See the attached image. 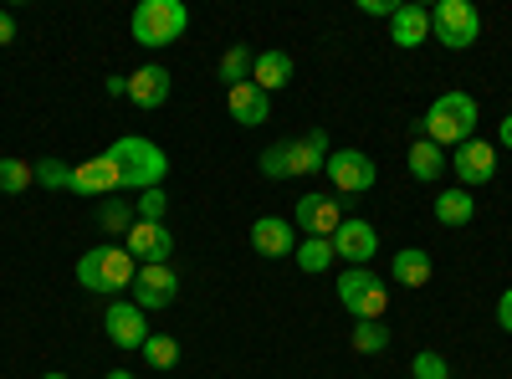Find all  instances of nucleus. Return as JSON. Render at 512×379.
I'll return each instance as SVG.
<instances>
[{"instance_id":"5701e85b","label":"nucleus","mask_w":512,"mask_h":379,"mask_svg":"<svg viewBox=\"0 0 512 379\" xmlns=\"http://www.w3.org/2000/svg\"><path fill=\"white\" fill-rule=\"evenodd\" d=\"M472 216H477V200H472V190H441L436 195V221L441 226H472Z\"/></svg>"},{"instance_id":"7c9ffc66","label":"nucleus","mask_w":512,"mask_h":379,"mask_svg":"<svg viewBox=\"0 0 512 379\" xmlns=\"http://www.w3.org/2000/svg\"><path fill=\"white\" fill-rule=\"evenodd\" d=\"M410 379H451V369H446V359L436 349H420L410 359Z\"/></svg>"},{"instance_id":"f3484780","label":"nucleus","mask_w":512,"mask_h":379,"mask_svg":"<svg viewBox=\"0 0 512 379\" xmlns=\"http://www.w3.org/2000/svg\"><path fill=\"white\" fill-rule=\"evenodd\" d=\"M287 149V180L292 175H318L323 170V164H328V134L323 129H308V134H297V139H287L282 144Z\"/></svg>"},{"instance_id":"393cba45","label":"nucleus","mask_w":512,"mask_h":379,"mask_svg":"<svg viewBox=\"0 0 512 379\" xmlns=\"http://www.w3.org/2000/svg\"><path fill=\"white\" fill-rule=\"evenodd\" d=\"M149 369H175L180 364V339H169V333H149V344L139 349Z\"/></svg>"},{"instance_id":"f03ea898","label":"nucleus","mask_w":512,"mask_h":379,"mask_svg":"<svg viewBox=\"0 0 512 379\" xmlns=\"http://www.w3.org/2000/svg\"><path fill=\"white\" fill-rule=\"evenodd\" d=\"M477 118H482V108H477V98L472 93H461V88H451V93H441L431 108H425V139L431 144H451V149H461L466 139H477Z\"/></svg>"},{"instance_id":"4c0bfd02","label":"nucleus","mask_w":512,"mask_h":379,"mask_svg":"<svg viewBox=\"0 0 512 379\" xmlns=\"http://www.w3.org/2000/svg\"><path fill=\"white\" fill-rule=\"evenodd\" d=\"M103 379H134V369H113V374H103Z\"/></svg>"},{"instance_id":"f257e3e1","label":"nucleus","mask_w":512,"mask_h":379,"mask_svg":"<svg viewBox=\"0 0 512 379\" xmlns=\"http://www.w3.org/2000/svg\"><path fill=\"white\" fill-rule=\"evenodd\" d=\"M108 159L118 164L123 190H134V195H144V190H164L169 154H164L154 139H144V134H123V139L108 144Z\"/></svg>"},{"instance_id":"412c9836","label":"nucleus","mask_w":512,"mask_h":379,"mask_svg":"<svg viewBox=\"0 0 512 379\" xmlns=\"http://www.w3.org/2000/svg\"><path fill=\"white\" fill-rule=\"evenodd\" d=\"M390 272H395L400 287H425L431 272H436V262H431V251H425V246H405V251H395Z\"/></svg>"},{"instance_id":"dca6fc26","label":"nucleus","mask_w":512,"mask_h":379,"mask_svg":"<svg viewBox=\"0 0 512 379\" xmlns=\"http://www.w3.org/2000/svg\"><path fill=\"white\" fill-rule=\"evenodd\" d=\"M251 246H256V257H267V262L292 257L297 251V226L282 221V216H256L251 221Z\"/></svg>"},{"instance_id":"2f4dec72","label":"nucleus","mask_w":512,"mask_h":379,"mask_svg":"<svg viewBox=\"0 0 512 379\" xmlns=\"http://www.w3.org/2000/svg\"><path fill=\"white\" fill-rule=\"evenodd\" d=\"M98 226L128 236V226H134V205H103V210H98Z\"/></svg>"},{"instance_id":"c756f323","label":"nucleus","mask_w":512,"mask_h":379,"mask_svg":"<svg viewBox=\"0 0 512 379\" xmlns=\"http://www.w3.org/2000/svg\"><path fill=\"white\" fill-rule=\"evenodd\" d=\"M164 216H169V195H164V190L134 195V221H164Z\"/></svg>"},{"instance_id":"aec40b11","label":"nucleus","mask_w":512,"mask_h":379,"mask_svg":"<svg viewBox=\"0 0 512 379\" xmlns=\"http://www.w3.org/2000/svg\"><path fill=\"white\" fill-rule=\"evenodd\" d=\"M292 72H297V67H292V57L272 47V52H256V67H251V82H256V88H262V93L272 98V93H282V88H287V82H292Z\"/></svg>"},{"instance_id":"9d476101","label":"nucleus","mask_w":512,"mask_h":379,"mask_svg":"<svg viewBox=\"0 0 512 379\" xmlns=\"http://www.w3.org/2000/svg\"><path fill=\"white\" fill-rule=\"evenodd\" d=\"M451 170L461 180V190H477V185H492L497 175V149L487 139H466L456 154H451Z\"/></svg>"},{"instance_id":"0eeeda50","label":"nucleus","mask_w":512,"mask_h":379,"mask_svg":"<svg viewBox=\"0 0 512 379\" xmlns=\"http://www.w3.org/2000/svg\"><path fill=\"white\" fill-rule=\"evenodd\" d=\"M123 251L139 267H169L175 262V231H169L164 221H134L128 236H123Z\"/></svg>"},{"instance_id":"bb28decb","label":"nucleus","mask_w":512,"mask_h":379,"mask_svg":"<svg viewBox=\"0 0 512 379\" xmlns=\"http://www.w3.org/2000/svg\"><path fill=\"white\" fill-rule=\"evenodd\" d=\"M251 67H256V52H251V47H231V52L221 57V82L241 88V82H251Z\"/></svg>"},{"instance_id":"ddd939ff","label":"nucleus","mask_w":512,"mask_h":379,"mask_svg":"<svg viewBox=\"0 0 512 379\" xmlns=\"http://www.w3.org/2000/svg\"><path fill=\"white\" fill-rule=\"evenodd\" d=\"M344 226V200L338 195H303L297 200V231L333 241V231Z\"/></svg>"},{"instance_id":"6e6552de","label":"nucleus","mask_w":512,"mask_h":379,"mask_svg":"<svg viewBox=\"0 0 512 379\" xmlns=\"http://www.w3.org/2000/svg\"><path fill=\"white\" fill-rule=\"evenodd\" d=\"M323 175L333 180L338 195H364V190H374V180H379V164H374L364 149H333L328 164H323Z\"/></svg>"},{"instance_id":"cd10ccee","label":"nucleus","mask_w":512,"mask_h":379,"mask_svg":"<svg viewBox=\"0 0 512 379\" xmlns=\"http://www.w3.org/2000/svg\"><path fill=\"white\" fill-rule=\"evenodd\" d=\"M31 170H36V185H47V190H72V164H67V159H36Z\"/></svg>"},{"instance_id":"4be33fe9","label":"nucleus","mask_w":512,"mask_h":379,"mask_svg":"<svg viewBox=\"0 0 512 379\" xmlns=\"http://www.w3.org/2000/svg\"><path fill=\"white\" fill-rule=\"evenodd\" d=\"M405 164H410V175H415L420 185H431V180H441V175L451 170V159H446V154H441V144H431V139H415Z\"/></svg>"},{"instance_id":"423d86ee","label":"nucleus","mask_w":512,"mask_h":379,"mask_svg":"<svg viewBox=\"0 0 512 379\" xmlns=\"http://www.w3.org/2000/svg\"><path fill=\"white\" fill-rule=\"evenodd\" d=\"M431 36L441 41V47H451V52L477 47V36H482V11L472 6V0H441V6L431 11Z\"/></svg>"},{"instance_id":"7ed1b4c3","label":"nucleus","mask_w":512,"mask_h":379,"mask_svg":"<svg viewBox=\"0 0 512 379\" xmlns=\"http://www.w3.org/2000/svg\"><path fill=\"white\" fill-rule=\"evenodd\" d=\"M134 272H139V262L123 246H93L77 257V287L98 292V298H113V292L134 287Z\"/></svg>"},{"instance_id":"1a4fd4ad","label":"nucleus","mask_w":512,"mask_h":379,"mask_svg":"<svg viewBox=\"0 0 512 379\" xmlns=\"http://www.w3.org/2000/svg\"><path fill=\"white\" fill-rule=\"evenodd\" d=\"M103 328H108V339H113V349H123V354H134V349H144L149 344V313L139 308V303H108V313H103Z\"/></svg>"},{"instance_id":"72a5a7b5","label":"nucleus","mask_w":512,"mask_h":379,"mask_svg":"<svg viewBox=\"0 0 512 379\" xmlns=\"http://www.w3.org/2000/svg\"><path fill=\"white\" fill-rule=\"evenodd\" d=\"M395 6H400V0H359V11H364V16H384V21L395 16Z\"/></svg>"},{"instance_id":"f8f14e48","label":"nucleus","mask_w":512,"mask_h":379,"mask_svg":"<svg viewBox=\"0 0 512 379\" xmlns=\"http://www.w3.org/2000/svg\"><path fill=\"white\" fill-rule=\"evenodd\" d=\"M180 298V277L175 267H139L134 272V303L144 313H159V308H175Z\"/></svg>"},{"instance_id":"39448f33","label":"nucleus","mask_w":512,"mask_h":379,"mask_svg":"<svg viewBox=\"0 0 512 379\" xmlns=\"http://www.w3.org/2000/svg\"><path fill=\"white\" fill-rule=\"evenodd\" d=\"M338 303H344L359 323H384V308H390V287H384L374 272L349 267L338 277Z\"/></svg>"},{"instance_id":"a211bd4d","label":"nucleus","mask_w":512,"mask_h":379,"mask_svg":"<svg viewBox=\"0 0 512 379\" xmlns=\"http://www.w3.org/2000/svg\"><path fill=\"white\" fill-rule=\"evenodd\" d=\"M425 36H431V11L415 6V0H400L395 16H390V41H395L400 52H415Z\"/></svg>"},{"instance_id":"c9c22d12","label":"nucleus","mask_w":512,"mask_h":379,"mask_svg":"<svg viewBox=\"0 0 512 379\" xmlns=\"http://www.w3.org/2000/svg\"><path fill=\"white\" fill-rule=\"evenodd\" d=\"M11 41H16V16L0 11V47H11Z\"/></svg>"},{"instance_id":"e433bc0d","label":"nucleus","mask_w":512,"mask_h":379,"mask_svg":"<svg viewBox=\"0 0 512 379\" xmlns=\"http://www.w3.org/2000/svg\"><path fill=\"white\" fill-rule=\"evenodd\" d=\"M502 149H512V113L502 118Z\"/></svg>"},{"instance_id":"f704fd0d","label":"nucleus","mask_w":512,"mask_h":379,"mask_svg":"<svg viewBox=\"0 0 512 379\" xmlns=\"http://www.w3.org/2000/svg\"><path fill=\"white\" fill-rule=\"evenodd\" d=\"M497 328H502V333H512V287L497 298Z\"/></svg>"},{"instance_id":"b1692460","label":"nucleus","mask_w":512,"mask_h":379,"mask_svg":"<svg viewBox=\"0 0 512 379\" xmlns=\"http://www.w3.org/2000/svg\"><path fill=\"white\" fill-rule=\"evenodd\" d=\"M292 257H297V267H303L308 277H318V272L333 267V241H323V236H303Z\"/></svg>"},{"instance_id":"c85d7f7f","label":"nucleus","mask_w":512,"mask_h":379,"mask_svg":"<svg viewBox=\"0 0 512 379\" xmlns=\"http://www.w3.org/2000/svg\"><path fill=\"white\" fill-rule=\"evenodd\" d=\"M354 349L359 354H384L390 349V328L384 323H354Z\"/></svg>"},{"instance_id":"20e7f679","label":"nucleus","mask_w":512,"mask_h":379,"mask_svg":"<svg viewBox=\"0 0 512 379\" xmlns=\"http://www.w3.org/2000/svg\"><path fill=\"white\" fill-rule=\"evenodd\" d=\"M190 31V11L185 0H139L134 6V41L149 52L175 47V41Z\"/></svg>"},{"instance_id":"4468645a","label":"nucleus","mask_w":512,"mask_h":379,"mask_svg":"<svg viewBox=\"0 0 512 379\" xmlns=\"http://www.w3.org/2000/svg\"><path fill=\"white\" fill-rule=\"evenodd\" d=\"M169 93H175V72H169L164 62H144L134 77H128V103L134 108H164L169 103Z\"/></svg>"},{"instance_id":"6ab92c4d","label":"nucleus","mask_w":512,"mask_h":379,"mask_svg":"<svg viewBox=\"0 0 512 379\" xmlns=\"http://www.w3.org/2000/svg\"><path fill=\"white\" fill-rule=\"evenodd\" d=\"M226 108H231V118L241 123V129H256V123H267V118H272V98L256 88V82L226 88Z\"/></svg>"},{"instance_id":"a878e982","label":"nucleus","mask_w":512,"mask_h":379,"mask_svg":"<svg viewBox=\"0 0 512 379\" xmlns=\"http://www.w3.org/2000/svg\"><path fill=\"white\" fill-rule=\"evenodd\" d=\"M36 185V170H31V164L26 159H0V190H6V195H21V190H31Z\"/></svg>"},{"instance_id":"58836bf2","label":"nucleus","mask_w":512,"mask_h":379,"mask_svg":"<svg viewBox=\"0 0 512 379\" xmlns=\"http://www.w3.org/2000/svg\"><path fill=\"white\" fill-rule=\"evenodd\" d=\"M41 379H72V374H62V369H52V374H41Z\"/></svg>"},{"instance_id":"9b49d317","label":"nucleus","mask_w":512,"mask_h":379,"mask_svg":"<svg viewBox=\"0 0 512 379\" xmlns=\"http://www.w3.org/2000/svg\"><path fill=\"white\" fill-rule=\"evenodd\" d=\"M113 190H123V175H118V164L108 159V149L93 154V159H82V164H72V195L98 200V195H113Z\"/></svg>"},{"instance_id":"2eb2a0df","label":"nucleus","mask_w":512,"mask_h":379,"mask_svg":"<svg viewBox=\"0 0 512 379\" xmlns=\"http://www.w3.org/2000/svg\"><path fill=\"white\" fill-rule=\"evenodd\" d=\"M374 251H379V231L359 216H344V226L333 231V257L364 267V262H374Z\"/></svg>"},{"instance_id":"473e14b6","label":"nucleus","mask_w":512,"mask_h":379,"mask_svg":"<svg viewBox=\"0 0 512 379\" xmlns=\"http://www.w3.org/2000/svg\"><path fill=\"white\" fill-rule=\"evenodd\" d=\"M262 175H267V180H287V149H282V144H272V149L262 154Z\"/></svg>"}]
</instances>
